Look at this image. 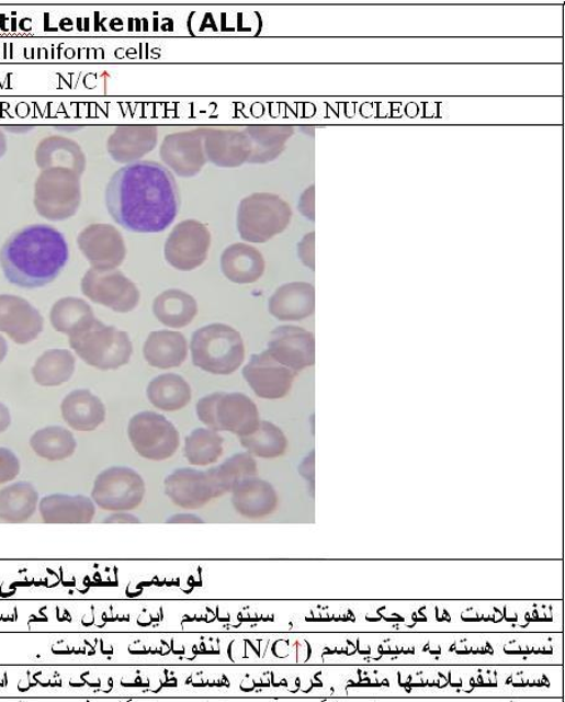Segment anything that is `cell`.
<instances>
[{"instance_id": "1", "label": "cell", "mask_w": 565, "mask_h": 702, "mask_svg": "<svg viewBox=\"0 0 565 702\" xmlns=\"http://www.w3.org/2000/svg\"><path fill=\"white\" fill-rule=\"evenodd\" d=\"M104 199L111 218L127 231L138 234L167 230L181 205L173 173L150 160L125 165L113 173Z\"/></svg>"}, {"instance_id": "2", "label": "cell", "mask_w": 565, "mask_h": 702, "mask_svg": "<svg viewBox=\"0 0 565 702\" xmlns=\"http://www.w3.org/2000/svg\"><path fill=\"white\" fill-rule=\"evenodd\" d=\"M69 259L63 233L47 224L15 231L0 249V267L15 287L37 290L55 282Z\"/></svg>"}, {"instance_id": "3", "label": "cell", "mask_w": 565, "mask_h": 702, "mask_svg": "<svg viewBox=\"0 0 565 702\" xmlns=\"http://www.w3.org/2000/svg\"><path fill=\"white\" fill-rule=\"evenodd\" d=\"M69 337V346L89 366L102 371L127 365L134 347L125 331L93 317Z\"/></svg>"}, {"instance_id": "4", "label": "cell", "mask_w": 565, "mask_h": 702, "mask_svg": "<svg viewBox=\"0 0 565 702\" xmlns=\"http://www.w3.org/2000/svg\"><path fill=\"white\" fill-rule=\"evenodd\" d=\"M191 356L207 374L228 376L245 362L246 349L236 328L213 324L197 329L191 338Z\"/></svg>"}, {"instance_id": "5", "label": "cell", "mask_w": 565, "mask_h": 702, "mask_svg": "<svg viewBox=\"0 0 565 702\" xmlns=\"http://www.w3.org/2000/svg\"><path fill=\"white\" fill-rule=\"evenodd\" d=\"M292 210L280 195L255 193L239 203L237 228L242 240L267 242L283 233L292 220Z\"/></svg>"}, {"instance_id": "6", "label": "cell", "mask_w": 565, "mask_h": 702, "mask_svg": "<svg viewBox=\"0 0 565 702\" xmlns=\"http://www.w3.org/2000/svg\"><path fill=\"white\" fill-rule=\"evenodd\" d=\"M82 202L81 177L72 170H43L34 184V207L42 218L64 222L72 218Z\"/></svg>"}, {"instance_id": "7", "label": "cell", "mask_w": 565, "mask_h": 702, "mask_svg": "<svg viewBox=\"0 0 565 702\" xmlns=\"http://www.w3.org/2000/svg\"><path fill=\"white\" fill-rule=\"evenodd\" d=\"M196 414L207 429L239 438L253 433L260 423L257 405L247 395L215 393L199 400Z\"/></svg>"}, {"instance_id": "8", "label": "cell", "mask_w": 565, "mask_h": 702, "mask_svg": "<svg viewBox=\"0 0 565 702\" xmlns=\"http://www.w3.org/2000/svg\"><path fill=\"white\" fill-rule=\"evenodd\" d=\"M127 432L136 453L147 461H168L180 446L178 429L165 416L152 411L136 414Z\"/></svg>"}, {"instance_id": "9", "label": "cell", "mask_w": 565, "mask_h": 702, "mask_svg": "<svg viewBox=\"0 0 565 702\" xmlns=\"http://www.w3.org/2000/svg\"><path fill=\"white\" fill-rule=\"evenodd\" d=\"M146 492L143 476L132 467L113 466L95 478L92 500L108 511H129L142 506Z\"/></svg>"}, {"instance_id": "10", "label": "cell", "mask_w": 565, "mask_h": 702, "mask_svg": "<svg viewBox=\"0 0 565 702\" xmlns=\"http://www.w3.org/2000/svg\"><path fill=\"white\" fill-rule=\"evenodd\" d=\"M212 246V234L205 224L194 219L181 222L169 234L163 256L172 268L191 272L202 267Z\"/></svg>"}, {"instance_id": "11", "label": "cell", "mask_w": 565, "mask_h": 702, "mask_svg": "<svg viewBox=\"0 0 565 702\" xmlns=\"http://www.w3.org/2000/svg\"><path fill=\"white\" fill-rule=\"evenodd\" d=\"M84 296L117 314H128L140 302V291L136 284L117 270L87 271L81 282Z\"/></svg>"}, {"instance_id": "12", "label": "cell", "mask_w": 565, "mask_h": 702, "mask_svg": "<svg viewBox=\"0 0 565 702\" xmlns=\"http://www.w3.org/2000/svg\"><path fill=\"white\" fill-rule=\"evenodd\" d=\"M77 246L93 270L112 271L123 265L127 248L123 234L111 224H91L77 237Z\"/></svg>"}, {"instance_id": "13", "label": "cell", "mask_w": 565, "mask_h": 702, "mask_svg": "<svg viewBox=\"0 0 565 702\" xmlns=\"http://www.w3.org/2000/svg\"><path fill=\"white\" fill-rule=\"evenodd\" d=\"M160 159L173 176L184 179L199 176L207 163L203 129L195 128L165 136L160 147Z\"/></svg>"}, {"instance_id": "14", "label": "cell", "mask_w": 565, "mask_h": 702, "mask_svg": "<svg viewBox=\"0 0 565 702\" xmlns=\"http://www.w3.org/2000/svg\"><path fill=\"white\" fill-rule=\"evenodd\" d=\"M242 376L258 397L280 400L290 394L297 374L264 351L251 356L248 365L242 369Z\"/></svg>"}, {"instance_id": "15", "label": "cell", "mask_w": 565, "mask_h": 702, "mask_svg": "<svg viewBox=\"0 0 565 702\" xmlns=\"http://www.w3.org/2000/svg\"><path fill=\"white\" fill-rule=\"evenodd\" d=\"M268 352L283 366L298 374L315 365V337L302 327L281 326L269 338Z\"/></svg>"}, {"instance_id": "16", "label": "cell", "mask_w": 565, "mask_h": 702, "mask_svg": "<svg viewBox=\"0 0 565 702\" xmlns=\"http://www.w3.org/2000/svg\"><path fill=\"white\" fill-rule=\"evenodd\" d=\"M207 162L217 168L236 169L250 158L251 143L238 127H202Z\"/></svg>"}, {"instance_id": "17", "label": "cell", "mask_w": 565, "mask_h": 702, "mask_svg": "<svg viewBox=\"0 0 565 702\" xmlns=\"http://www.w3.org/2000/svg\"><path fill=\"white\" fill-rule=\"evenodd\" d=\"M45 320L39 310L27 299L12 294H0V332L16 344H29L37 340Z\"/></svg>"}, {"instance_id": "18", "label": "cell", "mask_w": 565, "mask_h": 702, "mask_svg": "<svg viewBox=\"0 0 565 702\" xmlns=\"http://www.w3.org/2000/svg\"><path fill=\"white\" fill-rule=\"evenodd\" d=\"M165 492L179 508L202 509L215 499L213 484L206 472L182 467L165 479Z\"/></svg>"}, {"instance_id": "19", "label": "cell", "mask_w": 565, "mask_h": 702, "mask_svg": "<svg viewBox=\"0 0 565 702\" xmlns=\"http://www.w3.org/2000/svg\"><path fill=\"white\" fill-rule=\"evenodd\" d=\"M159 143V127L154 125L117 126L108 140V152L117 163L142 161Z\"/></svg>"}, {"instance_id": "20", "label": "cell", "mask_w": 565, "mask_h": 702, "mask_svg": "<svg viewBox=\"0 0 565 702\" xmlns=\"http://www.w3.org/2000/svg\"><path fill=\"white\" fill-rule=\"evenodd\" d=\"M231 492L233 507L241 517L264 518L273 514L278 507V494L272 484L258 476L241 480Z\"/></svg>"}, {"instance_id": "21", "label": "cell", "mask_w": 565, "mask_h": 702, "mask_svg": "<svg viewBox=\"0 0 565 702\" xmlns=\"http://www.w3.org/2000/svg\"><path fill=\"white\" fill-rule=\"evenodd\" d=\"M316 290L309 283H286L269 299V312L280 320H301L315 314Z\"/></svg>"}, {"instance_id": "22", "label": "cell", "mask_w": 565, "mask_h": 702, "mask_svg": "<svg viewBox=\"0 0 565 702\" xmlns=\"http://www.w3.org/2000/svg\"><path fill=\"white\" fill-rule=\"evenodd\" d=\"M37 167L43 170L64 168L82 177L87 159L80 144L71 138L54 135L43 138L34 154Z\"/></svg>"}, {"instance_id": "23", "label": "cell", "mask_w": 565, "mask_h": 702, "mask_svg": "<svg viewBox=\"0 0 565 702\" xmlns=\"http://www.w3.org/2000/svg\"><path fill=\"white\" fill-rule=\"evenodd\" d=\"M221 268L231 283L253 284L262 279L265 262L263 254L256 247L247 242H236L223 251Z\"/></svg>"}, {"instance_id": "24", "label": "cell", "mask_w": 565, "mask_h": 702, "mask_svg": "<svg viewBox=\"0 0 565 702\" xmlns=\"http://www.w3.org/2000/svg\"><path fill=\"white\" fill-rule=\"evenodd\" d=\"M39 513L48 524H87L92 522L95 507L93 500L84 496L54 494L41 500Z\"/></svg>"}, {"instance_id": "25", "label": "cell", "mask_w": 565, "mask_h": 702, "mask_svg": "<svg viewBox=\"0 0 565 702\" xmlns=\"http://www.w3.org/2000/svg\"><path fill=\"white\" fill-rule=\"evenodd\" d=\"M60 411L68 427L76 431H93L106 420V407L90 389H75L68 394Z\"/></svg>"}, {"instance_id": "26", "label": "cell", "mask_w": 565, "mask_h": 702, "mask_svg": "<svg viewBox=\"0 0 565 702\" xmlns=\"http://www.w3.org/2000/svg\"><path fill=\"white\" fill-rule=\"evenodd\" d=\"M188 341L180 332L155 331L151 332L144 346V356L147 363L155 369H177L188 358Z\"/></svg>"}, {"instance_id": "27", "label": "cell", "mask_w": 565, "mask_h": 702, "mask_svg": "<svg viewBox=\"0 0 565 702\" xmlns=\"http://www.w3.org/2000/svg\"><path fill=\"white\" fill-rule=\"evenodd\" d=\"M251 143L248 163L265 165L280 158L294 135L290 125H251L245 128Z\"/></svg>"}, {"instance_id": "28", "label": "cell", "mask_w": 565, "mask_h": 702, "mask_svg": "<svg viewBox=\"0 0 565 702\" xmlns=\"http://www.w3.org/2000/svg\"><path fill=\"white\" fill-rule=\"evenodd\" d=\"M154 315L170 328H184L193 322L197 315V302L191 294L181 290H168L154 301Z\"/></svg>"}, {"instance_id": "29", "label": "cell", "mask_w": 565, "mask_h": 702, "mask_svg": "<svg viewBox=\"0 0 565 702\" xmlns=\"http://www.w3.org/2000/svg\"><path fill=\"white\" fill-rule=\"evenodd\" d=\"M39 496L31 483L21 482L0 490V520L24 523L36 513Z\"/></svg>"}, {"instance_id": "30", "label": "cell", "mask_w": 565, "mask_h": 702, "mask_svg": "<svg viewBox=\"0 0 565 702\" xmlns=\"http://www.w3.org/2000/svg\"><path fill=\"white\" fill-rule=\"evenodd\" d=\"M206 473L212 480L215 498H221L236 488L241 480L258 476V465L253 455L239 453Z\"/></svg>"}, {"instance_id": "31", "label": "cell", "mask_w": 565, "mask_h": 702, "mask_svg": "<svg viewBox=\"0 0 565 702\" xmlns=\"http://www.w3.org/2000/svg\"><path fill=\"white\" fill-rule=\"evenodd\" d=\"M147 398L162 411H179L191 401V387L185 378L176 374H165L156 377L147 386Z\"/></svg>"}, {"instance_id": "32", "label": "cell", "mask_w": 565, "mask_h": 702, "mask_svg": "<svg viewBox=\"0 0 565 702\" xmlns=\"http://www.w3.org/2000/svg\"><path fill=\"white\" fill-rule=\"evenodd\" d=\"M76 359L68 350H49L42 354L32 369L34 381L41 386L56 387L67 383L75 374Z\"/></svg>"}, {"instance_id": "33", "label": "cell", "mask_w": 565, "mask_h": 702, "mask_svg": "<svg viewBox=\"0 0 565 702\" xmlns=\"http://www.w3.org/2000/svg\"><path fill=\"white\" fill-rule=\"evenodd\" d=\"M31 448L39 457L49 462L66 461L77 449L74 433L63 427H48L33 433Z\"/></svg>"}, {"instance_id": "34", "label": "cell", "mask_w": 565, "mask_h": 702, "mask_svg": "<svg viewBox=\"0 0 565 702\" xmlns=\"http://www.w3.org/2000/svg\"><path fill=\"white\" fill-rule=\"evenodd\" d=\"M240 445L250 455L263 458H274L284 455L289 448L284 432L273 422L260 421L258 429L248 437L239 438Z\"/></svg>"}, {"instance_id": "35", "label": "cell", "mask_w": 565, "mask_h": 702, "mask_svg": "<svg viewBox=\"0 0 565 702\" xmlns=\"http://www.w3.org/2000/svg\"><path fill=\"white\" fill-rule=\"evenodd\" d=\"M184 452L191 465L208 466L222 457L224 439L212 429H195L185 440Z\"/></svg>"}, {"instance_id": "36", "label": "cell", "mask_w": 565, "mask_h": 702, "mask_svg": "<svg viewBox=\"0 0 565 702\" xmlns=\"http://www.w3.org/2000/svg\"><path fill=\"white\" fill-rule=\"evenodd\" d=\"M49 317L56 331L71 336L94 315L89 303L76 297H66L55 303Z\"/></svg>"}, {"instance_id": "37", "label": "cell", "mask_w": 565, "mask_h": 702, "mask_svg": "<svg viewBox=\"0 0 565 702\" xmlns=\"http://www.w3.org/2000/svg\"><path fill=\"white\" fill-rule=\"evenodd\" d=\"M21 472L20 458L7 448H0V484L10 483Z\"/></svg>"}, {"instance_id": "38", "label": "cell", "mask_w": 565, "mask_h": 702, "mask_svg": "<svg viewBox=\"0 0 565 702\" xmlns=\"http://www.w3.org/2000/svg\"><path fill=\"white\" fill-rule=\"evenodd\" d=\"M315 245L316 233L313 231L307 234L298 245V257L302 260V263L308 267L312 271L316 270Z\"/></svg>"}, {"instance_id": "39", "label": "cell", "mask_w": 565, "mask_h": 702, "mask_svg": "<svg viewBox=\"0 0 565 702\" xmlns=\"http://www.w3.org/2000/svg\"><path fill=\"white\" fill-rule=\"evenodd\" d=\"M316 186H309L306 192L301 196L298 210L302 215L306 216L310 222L316 220V207H315Z\"/></svg>"}, {"instance_id": "40", "label": "cell", "mask_w": 565, "mask_h": 702, "mask_svg": "<svg viewBox=\"0 0 565 702\" xmlns=\"http://www.w3.org/2000/svg\"><path fill=\"white\" fill-rule=\"evenodd\" d=\"M104 523H140V519L133 514L125 513V511H118V513L112 514L109 518L104 519Z\"/></svg>"}, {"instance_id": "41", "label": "cell", "mask_w": 565, "mask_h": 702, "mask_svg": "<svg viewBox=\"0 0 565 702\" xmlns=\"http://www.w3.org/2000/svg\"><path fill=\"white\" fill-rule=\"evenodd\" d=\"M168 523L170 524H200L204 523L202 518H199L195 514H176L168 519Z\"/></svg>"}, {"instance_id": "42", "label": "cell", "mask_w": 565, "mask_h": 702, "mask_svg": "<svg viewBox=\"0 0 565 702\" xmlns=\"http://www.w3.org/2000/svg\"><path fill=\"white\" fill-rule=\"evenodd\" d=\"M12 418L11 412L8 410V407L0 403V433L8 430L11 427Z\"/></svg>"}, {"instance_id": "43", "label": "cell", "mask_w": 565, "mask_h": 702, "mask_svg": "<svg viewBox=\"0 0 565 702\" xmlns=\"http://www.w3.org/2000/svg\"><path fill=\"white\" fill-rule=\"evenodd\" d=\"M313 458H315V455H309V457L307 458L306 465L308 466V469H302L301 467V475L304 476V478H307L308 480H315V478H313V476H315V474H313V472H315V461H313Z\"/></svg>"}, {"instance_id": "44", "label": "cell", "mask_w": 565, "mask_h": 702, "mask_svg": "<svg viewBox=\"0 0 565 702\" xmlns=\"http://www.w3.org/2000/svg\"><path fill=\"white\" fill-rule=\"evenodd\" d=\"M7 151H8V138L3 133L2 127H0V159L3 158Z\"/></svg>"}, {"instance_id": "45", "label": "cell", "mask_w": 565, "mask_h": 702, "mask_svg": "<svg viewBox=\"0 0 565 702\" xmlns=\"http://www.w3.org/2000/svg\"><path fill=\"white\" fill-rule=\"evenodd\" d=\"M8 353V344L2 336H0V363H2Z\"/></svg>"}, {"instance_id": "46", "label": "cell", "mask_w": 565, "mask_h": 702, "mask_svg": "<svg viewBox=\"0 0 565 702\" xmlns=\"http://www.w3.org/2000/svg\"><path fill=\"white\" fill-rule=\"evenodd\" d=\"M4 128L10 129L12 133H29L33 129V126H5Z\"/></svg>"}, {"instance_id": "47", "label": "cell", "mask_w": 565, "mask_h": 702, "mask_svg": "<svg viewBox=\"0 0 565 702\" xmlns=\"http://www.w3.org/2000/svg\"><path fill=\"white\" fill-rule=\"evenodd\" d=\"M57 128H59V129H68V133H71V132H72V129H81V128H82V126H71V127H68V126H60V127H57Z\"/></svg>"}]
</instances>
